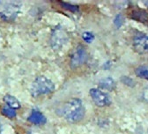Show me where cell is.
Here are the masks:
<instances>
[{"label":"cell","instance_id":"8","mask_svg":"<svg viewBox=\"0 0 148 134\" xmlns=\"http://www.w3.org/2000/svg\"><path fill=\"white\" fill-rule=\"evenodd\" d=\"M28 121L33 124H43L46 122V118L45 117V115L40 112L39 111L37 110H33L31 113V115L28 117Z\"/></svg>","mask_w":148,"mask_h":134},{"label":"cell","instance_id":"10","mask_svg":"<svg viewBox=\"0 0 148 134\" xmlns=\"http://www.w3.org/2000/svg\"><path fill=\"white\" fill-rule=\"evenodd\" d=\"M99 86L102 89H105L107 91H113L114 88L116 87V84L112 78H106V79H102L99 82Z\"/></svg>","mask_w":148,"mask_h":134},{"label":"cell","instance_id":"14","mask_svg":"<svg viewBox=\"0 0 148 134\" xmlns=\"http://www.w3.org/2000/svg\"><path fill=\"white\" fill-rule=\"evenodd\" d=\"M60 4H61V5L64 8H65V9L71 11V12H78L79 11V7L76 6V5H73L68 4V3H63V2H61Z\"/></svg>","mask_w":148,"mask_h":134},{"label":"cell","instance_id":"11","mask_svg":"<svg viewBox=\"0 0 148 134\" xmlns=\"http://www.w3.org/2000/svg\"><path fill=\"white\" fill-rule=\"evenodd\" d=\"M135 73L138 78L148 80V65L138 66L135 70Z\"/></svg>","mask_w":148,"mask_h":134},{"label":"cell","instance_id":"12","mask_svg":"<svg viewBox=\"0 0 148 134\" xmlns=\"http://www.w3.org/2000/svg\"><path fill=\"white\" fill-rule=\"evenodd\" d=\"M2 112L5 116H6L7 118H14L16 116H17V113L15 111L14 109L9 107V106H4L2 108Z\"/></svg>","mask_w":148,"mask_h":134},{"label":"cell","instance_id":"9","mask_svg":"<svg viewBox=\"0 0 148 134\" xmlns=\"http://www.w3.org/2000/svg\"><path fill=\"white\" fill-rule=\"evenodd\" d=\"M4 101L5 102V104L7 105V106L16 110V109H19L21 105L20 102L13 96L12 95H5L4 97Z\"/></svg>","mask_w":148,"mask_h":134},{"label":"cell","instance_id":"2","mask_svg":"<svg viewBox=\"0 0 148 134\" xmlns=\"http://www.w3.org/2000/svg\"><path fill=\"white\" fill-rule=\"evenodd\" d=\"M55 89L53 82L45 76L37 77L32 84L31 93L33 97H39L51 93Z\"/></svg>","mask_w":148,"mask_h":134},{"label":"cell","instance_id":"17","mask_svg":"<svg viewBox=\"0 0 148 134\" xmlns=\"http://www.w3.org/2000/svg\"><path fill=\"white\" fill-rule=\"evenodd\" d=\"M0 134H2V124H0Z\"/></svg>","mask_w":148,"mask_h":134},{"label":"cell","instance_id":"3","mask_svg":"<svg viewBox=\"0 0 148 134\" xmlns=\"http://www.w3.org/2000/svg\"><path fill=\"white\" fill-rule=\"evenodd\" d=\"M20 5L17 1H0V18L5 21H13L20 12Z\"/></svg>","mask_w":148,"mask_h":134},{"label":"cell","instance_id":"7","mask_svg":"<svg viewBox=\"0 0 148 134\" xmlns=\"http://www.w3.org/2000/svg\"><path fill=\"white\" fill-rule=\"evenodd\" d=\"M67 40V35L64 33V30L61 28H57L53 31L51 35V45L57 50L60 48Z\"/></svg>","mask_w":148,"mask_h":134},{"label":"cell","instance_id":"15","mask_svg":"<svg viewBox=\"0 0 148 134\" xmlns=\"http://www.w3.org/2000/svg\"><path fill=\"white\" fill-rule=\"evenodd\" d=\"M114 23H115V25H117V27H120L122 25H123V23H124V18L122 17V15H118L116 18H115V20H114Z\"/></svg>","mask_w":148,"mask_h":134},{"label":"cell","instance_id":"1","mask_svg":"<svg viewBox=\"0 0 148 134\" xmlns=\"http://www.w3.org/2000/svg\"><path fill=\"white\" fill-rule=\"evenodd\" d=\"M86 109L82 101L79 98H71L66 101L62 108V116L71 123H78L85 116Z\"/></svg>","mask_w":148,"mask_h":134},{"label":"cell","instance_id":"6","mask_svg":"<svg viewBox=\"0 0 148 134\" xmlns=\"http://www.w3.org/2000/svg\"><path fill=\"white\" fill-rule=\"evenodd\" d=\"M134 50L139 54L148 52V36L145 34H138L133 38L132 41Z\"/></svg>","mask_w":148,"mask_h":134},{"label":"cell","instance_id":"13","mask_svg":"<svg viewBox=\"0 0 148 134\" xmlns=\"http://www.w3.org/2000/svg\"><path fill=\"white\" fill-rule=\"evenodd\" d=\"M82 38L86 42V43H92L94 39V35L92 33V32H84L83 35H82Z\"/></svg>","mask_w":148,"mask_h":134},{"label":"cell","instance_id":"16","mask_svg":"<svg viewBox=\"0 0 148 134\" xmlns=\"http://www.w3.org/2000/svg\"><path fill=\"white\" fill-rule=\"evenodd\" d=\"M142 98H143V100L145 103L148 104V88H145L143 91V92H142Z\"/></svg>","mask_w":148,"mask_h":134},{"label":"cell","instance_id":"18","mask_svg":"<svg viewBox=\"0 0 148 134\" xmlns=\"http://www.w3.org/2000/svg\"><path fill=\"white\" fill-rule=\"evenodd\" d=\"M144 4H145V5H148V2H144Z\"/></svg>","mask_w":148,"mask_h":134},{"label":"cell","instance_id":"4","mask_svg":"<svg viewBox=\"0 0 148 134\" xmlns=\"http://www.w3.org/2000/svg\"><path fill=\"white\" fill-rule=\"evenodd\" d=\"M87 59V53L82 45H79L70 57V65L71 68H77L86 63Z\"/></svg>","mask_w":148,"mask_h":134},{"label":"cell","instance_id":"5","mask_svg":"<svg viewBox=\"0 0 148 134\" xmlns=\"http://www.w3.org/2000/svg\"><path fill=\"white\" fill-rule=\"evenodd\" d=\"M90 96L92 97V99L93 100L95 105L99 107L108 106L112 103L109 95L97 88H92L90 90Z\"/></svg>","mask_w":148,"mask_h":134}]
</instances>
